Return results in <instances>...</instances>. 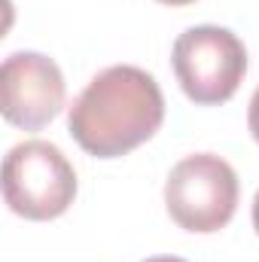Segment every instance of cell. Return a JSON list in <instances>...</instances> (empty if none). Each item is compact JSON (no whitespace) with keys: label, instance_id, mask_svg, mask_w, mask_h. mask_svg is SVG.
<instances>
[{"label":"cell","instance_id":"obj_5","mask_svg":"<svg viewBox=\"0 0 259 262\" xmlns=\"http://www.w3.org/2000/svg\"><path fill=\"white\" fill-rule=\"evenodd\" d=\"M3 119L15 128L37 131L49 125L64 107L61 67L43 52H12L0 67Z\"/></svg>","mask_w":259,"mask_h":262},{"label":"cell","instance_id":"obj_7","mask_svg":"<svg viewBox=\"0 0 259 262\" xmlns=\"http://www.w3.org/2000/svg\"><path fill=\"white\" fill-rule=\"evenodd\" d=\"M253 229H256V235H259V192L253 198Z\"/></svg>","mask_w":259,"mask_h":262},{"label":"cell","instance_id":"obj_2","mask_svg":"<svg viewBox=\"0 0 259 262\" xmlns=\"http://www.w3.org/2000/svg\"><path fill=\"white\" fill-rule=\"evenodd\" d=\"M3 198L25 220H55L76 198V171L49 140L15 143L3 159Z\"/></svg>","mask_w":259,"mask_h":262},{"label":"cell","instance_id":"obj_4","mask_svg":"<svg viewBox=\"0 0 259 262\" xmlns=\"http://www.w3.org/2000/svg\"><path fill=\"white\" fill-rule=\"evenodd\" d=\"M171 64L189 101L201 107L226 104L247 73V49L229 28L195 25L177 37Z\"/></svg>","mask_w":259,"mask_h":262},{"label":"cell","instance_id":"obj_3","mask_svg":"<svg viewBox=\"0 0 259 262\" xmlns=\"http://www.w3.org/2000/svg\"><path fill=\"white\" fill-rule=\"evenodd\" d=\"M165 204L180 229L198 235L220 232L238 207V174L213 152L186 156L168 174Z\"/></svg>","mask_w":259,"mask_h":262},{"label":"cell","instance_id":"obj_8","mask_svg":"<svg viewBox=\"0 0 259 262\" xmlns=\"http://www.w3.org/2000/svg\"><path fill=\"white\" fill-rule=\"evenodd\" d=\"M143 262H186L180 256H153V259H143Z\"/></svg>","mask_w":259,"mask_h":262},{"label":"cell","instance_id":"obj_6","mask_svg":"<svg viewBox=\"0 0 259 262\" xmlns=\"http://www.w3.org/2000/svg\"><path fill=\"white\" fill-rule=\"evenodd\" d=\"M247 125H250V134H253V140L259 143V85H256V92H253V98H250V110H247Z\"/></svg>","mask_w":259,"mask_h":262},{"label":"cell","instance_id":"obj_1","mask_svg":"<svg viewBox=\"0 0 259 262\" xmlns=\"http://www.w3.org/2000/svg\"><path fill=\"white\" fill-rule=\"evenodd\" d=\"M165 122L159 82L134 64H116L92 76L70 107L67 128L95 159H119L146 143Z\"/></svg>","mask_w":259,"mask_h":262},{"label":"cell","instance_id":"obj_9","mask_svg":"<svg viewBox=\"0 0 259 262\" xmlns=\"http://www.w3.org/2000/svg\"><path fill=\"white\" fill-rule=\"evenodd\" d=\"M159 3H165V6H186V3H195V0H159Z\"/></svg>","mask_w":259,"mask_h":262}]
</instances>
